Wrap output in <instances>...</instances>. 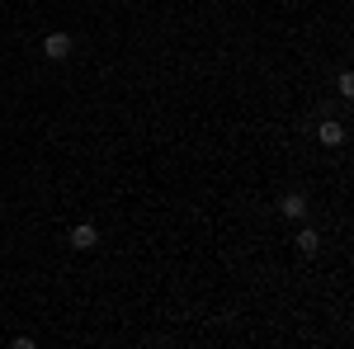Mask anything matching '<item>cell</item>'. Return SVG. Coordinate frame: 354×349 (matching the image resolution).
Returning a JSON list of instances; mask_svg holds the SVG:
<instances>
[{"label":"cell","instance_id":"6da1fadb","mask_svg":"<svg viewBox=\"0 0 354 349\" xmlns=\"http://www.w3.org/2000/svg\"><path fill=\"white\" fill-rule=\"evenodd\" d=\"M43 57H53V62L71 57V38H66V33H48V38H43Z\"/></svg>","mask_w":354,"mask_h":349},{"label":"cell","instance_id":"7a4b0ae2","mask_svg":"<svg viewBox=\"0 0 354 349\" xmlns=\"http://www.w3.org/2000/svg\"><path fill=\"white\" fill-rule=\"evenodd\" d=\"M279 213L288 217V222H302V217H307V198H302V194H283Z\"/></svg>","mask_w":354,"mask_h":349},{"label":"cell","instance_id":"3957f363","mask_svg":"<svg viewBox=\"0 0 354 349\" xmlns=\"http://www.w3.org/2000/svg\"><path fill=\"white\" fill-rule=\"evenodd\" d=\"M71 245H76V250H95V245H100V232H95L90 222H81V227H71Z\"/></svg>","mask_w":354,"mask_h":349},{"label":"cell","instance_id":"277c9868","mask_svg":"<svg viewBox=\"0 0 354 349\" xmlns=\"http://www.w3.org/2000/svg\"><path fill=\"white\" fill-rule=\"evenodd\" d=\"M317 137H322V147H340V142H345V128H340V123H322V128H317Z\"/></svg>","mask_w":354,"mask_h":349},{"label":"cell","instance_id":"5b68a950","mask_svg":"<svg viewBox=\"0 0 354 349\" xmlns=\"http://www.w3.org/2000/svg\"><path fill=\"white\" fill-rule=\"evenodd\" d=\"M298 250H302V255H317V250H322V236H317L312 227H302V232H298Z\"/></svg>","mask_w":354,"mask_h":349},{"label":"cell","instance_id":"8992f818","mask_svg":"<svg viewBox=\"0 0 354 349\" xmlns=\"http://www.w3.org/2000/svg\"><path fill=\"white\" fill-rule=\"evenodd\" d=\"M335 85H340V95H345V100L354 95V76H350V71H340V81H335Z\"/></svg>","mask_w":354,"mask_h":349}]
</instances>
